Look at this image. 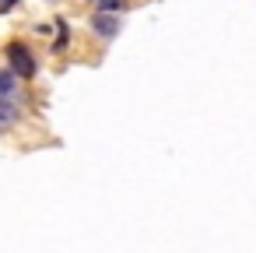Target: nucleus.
I'll return each mask as SVG.
<instances>
[{
    "instance_id": "nucleus-1",
    "label": "nucleus",
    "mask_w": 256,
    "mask_h": 253,
    "mask_svg": "<svg viewBox=\"0 0 256 253\" xmlns=\"http://www.w3.org/2000/svg\"><path fill=\"white\" fill-rule=\"evenodd\" d=\"M8 64H11L14 78H32V74H36V60H32V53H28L22 43H11V46H8Z\"/></svg>"
},
{
    "instance_id": "nucleus-2",
    "label": "nucleus",
    "mask_w": 256,
    "mask_h": 253,
    "mask_svg": "<svg viewBox=\"0 0 256 253\" xmlns=\"http://www.w3.org/2000/svg\"><path fill=\"white\" fill-rule=\"evenodd\" d=\"M92 29H95L102 39H112V36L120 32V18H116V15H109V11H98V15H95V22H92Z\"/></svg>"
},
{
    "instance_id": "nucleus-3",
    "label": "nucleus",
    "mask_w": 256,
    "mask_h": 253,
    "mask_svg": "<svg viewBox=\"0 0 256 253\" xmlns=\"http://www.w3.org/2000/svg\"><path fill=\"white\" fill-rule=\"evenodd\" d=\"M14 71H4V67H0V99H4V95H14Z\"/></svg>"
},
{
    "instance_id": "nucleus-4",
    "label": "nucleus",
    "mask_w": 256,
    "mask_h": 253,
    "mask_svg": "<svg viewBox=\"0 0 256 253\" xmlns=\"http://www.w3.org/2000/svg\"><path fill=\"white\" fill-rule=\"evenodd\" d=\"M18 120V109L14 106H4V102H0V127H11Z\"/></svg>"
},
{
    "instance_id": "nucleus-5",
    "label": "nucleus",
    "mask_w": 256,
    "mask_h": 253,
    "mask_svg": "<svg viewBox=\"0 0 256 253\" xmlns=\"http://www.w3.org/2000/svg\"><path fill=\"white\" fill-rule=\"evenodd\" d=\"M98 8H102V11H120L123 0H98Z\"/></svg>"
}]
</instances>
